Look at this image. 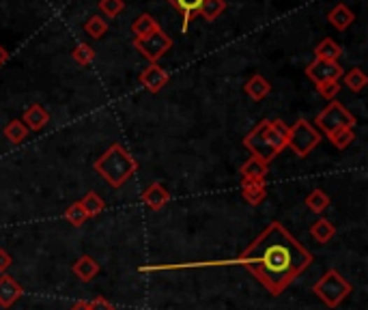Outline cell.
Returning a JSON list of instances; mask_svg holds the SVG:
<instances>
[{
	"label": "cell",
	"instance_id": "obj_1",
	"mask_svg": "<svg viewBox=\"0 0 368 310\" xmlns=\"http://www.w3.org/2000/svg\"><path fill=\"white\" fill-rule=\"evenodd\" d=\"M231 263L246 267L276 297L310 267L313 255L280 222H271Z\"/></svg>",
	"mask_w": 368,
	"mask_h": 310
},
{
	"label": "cell",
	"instance_id": "obj_2",
	"mask_svg": "<svg viewBox=\"0 0 368 310\" xmlns=\"http://www.w3.org/2000/svg\"><path fill=\"white\" fill-rule=\"evenodd\" d=\"M287 138H289V125H285L278 119H265L257 127H254L246 138L243 147L263 162H271L287 149Z\"/></svg>",
	"mask_w": 368,
	"mask_h": 310
},
{
	"label": "cell",
	"instance_id": "obj_3",
	"mask_svg": "<svg viewBox=\"0 0 368 310\" xmlns=\"http://www.w3.org/2000/svg\"><path fill=\"white\" fill-rule=\"evenodd\" d=\"M93 168L110 188L119 190L134 177V173L138 171V162L123 145L117 143L95 160Z\"/></svg>",
	"mask_w": 368,
	"mask_h": 310
},
{
	"label": "cell",
	"instance_id": "obj_4",
	"mask_svg": "<svg viewBox=\"0 0 368 310\" xmlns=\"http://www.w3.org/2000/svg\"><path fill=\"white\" fill-rule=\"evenodd\" d=\"M353 287L351 283H347V278L338 272V269H327L319 283L313 287V293L327 306V308H336L341 306L349 295H351Z\"/></svg>",
	"mask_w": 368,
	"mask_h": 310
},
{
	"label": "cell",
	"instance_id": "obj_5",
	"mask_svg": "<svg viewBox=\"0 0 368 310\" xmlns=\"http://www.w3.org/2000/svg\"><path fill=\"white\" fill-rule=\"evenodd\" d=\"M319 143H321V134H319V129H317L313 123H310V121L299 119V121H295L293 125H289L287 147H289L295 155H299V157L310 155V153H313V151L319 147Z\"/></svg>",
	"mask_w": 368,
	"mask_h": 310
},
{
	"label": "cell",
	"instance_id": "obj_6",
	"mask_svg": "<svg viewBox=\"0 0 368 310\" xmlns=\"http://www.w3.org/2000/svg\"><path fill=\"white\" fill-rule=\"evenodd\" d=\"M355 117L351 112L341 104L332 99V104H327L319 115H317V127L327 136L336 129H343V127H355Z\"/></svg>",
	"mask_w": 368,
	"mask_h": 310
},
{
	"label": "cell",
	"instance_id": "obj_7",
	"mask_svg": "<svg viewBox=\"0 0 368 310\" xmlns=\"http://www.w3.org/2000/svg\"><path fill=\"white\" fill-rule=\"evenodd\" d=\"M134 48L140 52V56H145L149 63H157L162 56L173 48V39L168 37L162 28H157L155 33H151L147 37H136Z\"/></svg>",
	"mask_w": 368,
	"mask_h": 310
},
{
	"label": "cell",
	"instance_id": "obj_8",
	"mask_svg": "<svg viewBox=\"0 0 368 310\" xmlns=\"http://www.w3.org/2000/svg\"><path fill=\"white\" fill-rule=\"evenodd\" d=\"M306 76L315 84L334 82V80L341 82V78L345 76V69L338 61H319V59H315L310 65H306Z\"/></svg>",
	"mask_w": 368,
	"mask_h": 310
},
{
	"label": "cell",
	"instance_id": "obj_9",
	"mask_svg": "<svg viewBox=\"0 0 368 310\" xmlns=\"http://www.w3.org/2000/svg\"><path fill=\"white\" fill-rule=\"evenodd\" d=\"M168 80H171V76H168V71L162 69L157 63H149V67H145V71L138 76V82L143 84L149 93H160L168 84Z\"/></svg>",
	"mask_w": 368,
	"mask_h": 310
},
{
	"label": "cell",
	"instance_id": "obj_10",
	"mask_svg": "<svg viewBox=\"0 0 368 310\" xmlns=\"http://www.w3.org/2000/svg\"><path fill=\"white\" fill-rule=\"evenodd\" d=\"M171 192H168L160 181H153L143 194H140V201H143L149 209H153V211H160V209H164L168 203H171Z\"/></svg>",
	"mask_w": 368,
	"mask_h": 310
},
{
	"label": "cell",
	"instance_id": "obj_11",
	"mask_svg": "<svg viewBox=\"0 0 368 310\" xmlns=\"http://www.w3.org/2000/svg\"><path fill=\"white\" fill-rule=\"evenodd\" d=\"M22 293H24V289L13 276H9V274L0 276V306H5V308L13 306L22 297Z\"/></svg>",
	"mask_w": 368,
	"mask_h": 310
},
{
	"label": "cell",
	"instance_id": "obj_12",
	"mask_svg": "<svg viewBox=\"0 0 368 310\" xmlns=\"http://www.w3.org/2000/svg\"><path fill=\"white\" fill-rule=\"evenodd\" d=\"M22 123H24L28 129L41 132V129L50 123V112H48L41 104H31V106L26 108V112H24Z\"/></svg>",
	"mask_w": 368,
	"mask_h": 310
},
{
	"label": "cell",
	"instance_id": "obj_13",
	"mask_svg": "<svg viewBox=\"0 0 368 310\" xmlns=\"http://www.w3.org/2000/svg\"><path fill=\"white\" fill-rule=\"evenodd\" d=\"M71 272H73V276H76L78 280H82V283H91V280H95V278L99 276L101 267H99V263H97L93 257L82 255V257L71 265Z\"/></svg>",
	"mask_w": 368,
	"mask_h": 310
},
{
	"label": "cell",
	"instance_id": "obj_14",
	"mask_svg": "<svg viewBox=\"0 0 368 310\" xmlns=\"http://www.w3.org/2000/svg\"><path fill=\"white\" fill-rule=\"evenodd\" d=\"M241 196L248 205H261L267 196V185L265 181H254V179H241Z\"/></svg>",
	"mask_w": 368,
	"mask_h": 310
},
{
	"label": "cell",
	"instance_id": "obj_15",
	"mask_svg": "<svg viewBox=\"0 0 368 310\" xmlns=\"http://www.w3.org/2000/svg\"><path fill=\"white\" fill-rule=\"evenodd\" d=\"M243 91H246V95H248L250 99L261 101V99H265V97L271 93V84H269V80H265L261 73H254V76L246 82Z\"/></svg>",
	"mask_w": 368,
	"mask_h": 310
},
{
	"label": "cell",
	"instance_id": "obj_16",
	"mask_svg": "<svg viewBox=\"0 0 368 310\" xmlns=\"http://www.w3.org/2000/svg\"><path fill=\"white\" fill-rule=\"evenodd\" d=\"M267 173H269V164L259 160V157H250L243 162L241 166V177L243 179H254V181H265L267 179Z\"/></svg>",
	"mask_w": 368,
	"mask_h": 310
},
{
	"label": "cell",
	"instance_id": "obj_17",
	"mask_svg": "<svg viewBox=\"0 0 368 310\" xmlns=\"http://www.w3.org/2000/svg\"><path fill=\"white\" fill-rule=\"evenodd\" d=\"M327 22L336 28V31H347V28L355 22V15L353 11L343 5V3H338L330 13H327Z\"/></svg>",
	"mask_w": 368,
	"mask_h": 310
},
{
	"label": "cell",
	"instance_id": "obj_18",
	"mask_svg": "<svg viewBox=\"0 0 368 310\" xmlns=\"http://www.w3.org/2000/svg\"><path fill=\"white\" fill-rule=\"evenodd\" d=\"M341 56H343V48L330 37L321 39L319 45L315 48V59L319 61H338Z\"/></svg>",
	"mask_w": 368,
	"mask_h": 310
},
{
	"label": "cell",
	"instance_id": "obj_19",
	"mask_svg": "<svg viewBox=\"0 0 368 310\" xmlns=\"http://www.w3.org/2000/svg\"><path fill=\"white\" fill-rule=\"evenodd\" d=\"M168 3L183 15V31H187V24L194 20V15H198L203 0H168Z\"/></svg>",
	"mask_w": 368,
	"mask_h": 310
},
{
	"label": "cell",
	"instance_id": "obj_20",
	"mask_svg": "<svg viewBox=\"0 0 368 310\" xmlns=\"http://www.w3.org/2000/svg\"><path fill=\"white\" fill-rule=\"evenodd\" d=\"M334 235H336V227L327 218H319L313 227H310V237L319 244H327L330 239H334Z\"/></svg>",
	"mask_w": 368,
	"mask_h": 310
},
{
	"label": "cell",
	"instance_id": "obj_21",
	"mask_svg": "<svg viewBox=\"0 0 368 310\" xmlns=\"http://www.w3.org/2000/svg\"><path fill=\"white\" fill-rule=\"evenodd\" d=\"M157 28H162V26L157 24V20H155L153 15L140 13V15L134 20V24H132V33H134L136 37H147V35L155 33Z\"/></svg>",
	"mask_w": 368,
	"mask_h": 310
},
{
	"label": "cell",
	"instance_id": "obj_22",
	"mask_svg": "<svg viewBox=\"0 0 368 310\" xmlns=\"http://www.w3.org/2000/svg\"><path fill=\"white\" fill-rule=\"evenodd\" d=\"M304 205L313 213H323L330 207V196L323 190H313L308 192V196L304 199Z\"/></svg>",
	"mask_w": 368,
	"mask_h": 310
},
{
	"label": "cell",
	"instance_id": "obj_23",
	"mask_svg": "<svg viewBox=\"0 0 368 310\" xmlns=\"http://www.w3.org/2000/svg\"><path fill=\"white\" fill-rule=\"evenodd\" d=\"M3 134H5V138L9 140L11 145H20V143H24V140L28 138V127L22 123V119H13V121H9L5 125Z\"/></svg>",
	"mask_w": 368,
	"mask_h": 310
},
{
	"label": "cell",
	"instance_id": "obj_24",
	"mask_svg": "<svg viewBox=\"0 0 368 310\" xmlns=\"http://www.w3.org/2000/svg\"><path fill=\"white\" fill-rule=\"evenodd\" d=\"M224 9H226V0H203L201 9H198V15L205 22H213L224 13Z\"/></svg>",
	"mask_w": 368,
	"mask_h": 310
},
{
	"label": "cell",
	"instance_id": "obj_25",
	"mask_svg": "<svg viewBox=\"0 0 368 310\" xmlns=\"http://www.w3.org/2000/svg\"><path fill=\"white\" fill-rule=\"evenodd\" d=\"M80 205L84 207V211H87L89 218H95V216H99V213L106 209V203H104V199H101V196H99L97 192H89V194L80 201Z\"/></svg>",
	"mask_w": 368,
	"mask_h": 310
},
{
	"label": "cell",
	"instance_id": "obj_26",
	"mask_svg": "<svg viewBox=\"0 0 368 310\" xmlns=\"http://www.w3.org/2000/svg\"><path fill=\"white\" fill-rule=\"evenodd\" d=\"M327 140L336 149H347L355 140V132H353V127H343V129H336V132L327 134Z\"/></svg>",
	"mask_w": 368,
	"mask_h": 310
},
{
	"label": "cell",
	"instance_id": "obj_27",
	"mask_svg": "<svg viewBox=\"0 0 368 310\" xmlns=\"http://www.w3.org/2000/svg\"><path fill=\"white\" fill-rule=\"evenodd\" d=\"M71 59H73L78 65L87 67V65H91V63L95 61V50H93V45H89V43H78V45L71 50Z\"/></svg>",
	"mask_w": 368,
	"mask_h": 310
},
{
	"label": "cell",
	"instance_id": "obj_28",
	"mask_svg": "<svg viewBox=\"0 0 368 310\" xmlns=\"http://www.w3.org/2000/svg\"><path fill=\"white\" fill-rule=\"evenodd\" d=\"M343 80H345V87L349 89V91H353V93H360L366 84H368V78H366V73L362 71V69H351V71H347L345 76H343Z\"/></svg>",
	"mask_w": 368,
	"mask_h": 310
},
{
	"label": "cell",
	"instance_id": "obj_29",
	"mask_svg": "<svg viewBox=\"0 0 368 310\" xmlns=\"http://www.w3.org/2000/svg\"><path fill=\"white\" fill-rule=\"evenodd\" d=\"M106 31H108V24L99 15H93V17H89L87 22H84V33H87L91 39H101L106 35Z\"/></svg>",
	"mask_w": 368,
	"mask_h": 310
},
{
	"label": "cell",
	"instance_id": "obj_30",
	"mask_svg": "<svg viewBox=\"0 0 368 310\" xmlns=\"http://www.w3.org/2000/svg\"><path fill=\"white\" fill-rule=\"evenodd\" d=\"M65 220L71 224V227H82V224L89 220V216H87V211H84V207L80 205V201H78V203H73V205H69L65 209Z\"/></svg>",
	"mask_w": 368,
	"mask_h": 310
},
{
	"label": "cell",
	"instance_id": "obj_31",
	"mask_svg": "<svg viewBox=\"0 0 368 310\" xmlns=\"http://www.w3.org/2000/svg\"><path fill=\"white\" fill-rule=\"evenodd\" d=\"M125 9V3L123 0H99V11L106 15V17H117L121 11Z\"/></svg>",
	"mask_w": 368,
	"mask_h": 310
},
{
	"label": "cell",
	"instance_id": "obj_32",
	"mask_svg": "<svg viewBox=\"0 0 368 310\" xmlns=\"http://www.w3.org/2000/svg\"><path fill=\"white\" fill-rule=\"evenodd\" d=\"M317 91L323 99H336V95L341 93V82H323V84H317Z\"/></svg>",
	"mask_w": 368,
	"mask_h": 310
},
{
	"label": "cell",
	"instance_id": "obj_33",
	"mask_svg": "<svg viewBox=\"0 0 368 310\" xmlns=\"http://www.w3.org/2000/svg\"><path fill=\"white\" fill-rule=\"evenodd\" d=\"M89 310H117L115 304H110L106 297H93L89 302Z\"/></svg>",
	"mask_w": 368,
	"mask_h": 310
},
{
	"label": "cell",
	"instance_id": "obj_34",
	"mask_svg": "<svg viewBox=\"0 0 368 310\" xmlns=\"http://www.w3.org/2000/svg\"><path fill=\"white\" fill-rule=\"evenodd\" d=\"M13 265V259L11 255L5 250V248H0V274H7V269Z\"/></svg>",
	"mask_w": 368,
	"mask_h": 310
},
{
	"label": "cell",
	"instance_id": "obj_35",
	"mask_svg": "<svg viewBox=\"0 0 368 310\" xmlns=\"http://www.w3.org/2000/svg\"><path fill=\"white\" fill-rule=\"evenodd\" d=\"M7 61H9V52H7V50H5L3 45H0V67H3V65H5Z\"/></svg>",
	"mask_w": 368,
	"mask_h": 310
},
{
	"label": "cell",
	"instance_id": "obj_36",
	"mask_svg": "<svg viewBox=\"0 0 368 310\" xmlns=\"http://www.w3.org/2000/svg\"><path fill=\"white\" fill-rule=\"evenodd\" d=\"M69 310H89V302H84V300H82V302H76Z\"/></svg>",
	"mask_w": 368,
	"mask_h": 310
}]
</instances>
